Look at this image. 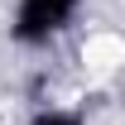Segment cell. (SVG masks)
Here are the masks:
<instances>
[{"instance_id": "2", "label": "cell", "mask_w": 125, "mask_h": 125, "mask_svg": "<svg viewBox=\"0 0 125 125\" xmlns=\"http://www.w3.org/2000/svg\"><path fill=\"white\" fill-rule=\"evenodd\" d=\"M34 125H82L77 115H67V111H48V115H39Z\"/></svg>"}, {"instance_id": "1", "label": "cell", "mask_w": 125, "mask_h": 125, "mask_svg": "<svg viewBox=\"0 0 125 125\" xmlns=\"http://www.w3.org/2000/svg\"><path fill=\"white\" fill-rule=\"evenodd\" d=\"M72 10H77V0H19L15 34L24 39V43H39V39H48L53 29H62Z\"/></svg>"}]
</instances>
